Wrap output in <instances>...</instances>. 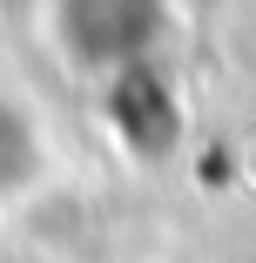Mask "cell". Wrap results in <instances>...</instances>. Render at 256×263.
<instances>
[{
    "label": "cell",
    "mask_w": 256,
    "mask_h": 263,
    "mask_svg": "<svg viewBox=\"0 0 256 263\" xmlns=\"http://www.w3.org/2000/svg\"><path fill=\"white\" fill-rule=\"evenodd\" d=\"M47 182V128L27 101L0 88V209H21Z\"/></svg>",
    "instance_id": "6da1fadb"
}]
</instances>
